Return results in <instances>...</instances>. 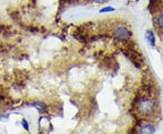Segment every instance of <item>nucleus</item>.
Returning <instances> with one entry per match:
<instances>
[{
	"label": "nucleus",
	"instance_id": "obj_9",
	"mask_svg": "<svg viewBox=\"0 0 163 134\" xmlns=\"http://www.w3.org/2000/svg\"><path fill=\"white\" fill-rule=\"evenodd\" d=\"M94 3H97V4H103V3H105L107 2L108 0H92Z\"/></svg>",
	"mask_w": 163,
	"mask_h": 134
},
{
	"label": "nucleus",
	"instance_id": "obj_6",
	"mask_svg": "<svg viewBox=\"0 0 163 134\" xmlns=\"http://www.w3.org/2000/svg\"><path fill=\"white\" fill-rule=\"evenodd\" d=\"M156 23L158 24V26L163 29V13L158 15V17H156Z\"/></svg>",
	"mask_w": 163,
	"mask_h": 134
},
{
	"label": "nucleus",
	"instance_id": "obj_4",
	"mask_svg": "<svg viewBox=\"0 0 163 134\" xmlns=\"http://www.w3.org/2000/svg\"><path fill=\"white\" fill-rule=\"evenodd\" d=\"M146 38H147V41L149 42V44L151 46H155V36H154V34L151 31H147Z\"/></svg>",
	"mask_w": 163,
	"mask_h": 134
},
{
	"label": "nucleus",
	"instance_id": "obj_3",
	"mask_svg": "<svg viewBox=\"0 0 163 134\" xmlns=\"http://www.w3.org/2000/svg\"><path fill=\"white\" fill-rule=\"evenodd\" d=\"M155 131H156V129L152 125H145L140 130L141 133H154Z\"/></svg>",
	"mask_w": 163,
	"mask_h": 134
},
{
	"label": "nucleus",
	"instance_id": "obj_5",
	"mask_svg": "<svg viewBox=\"0 0 163 134\" xmlns=\"http://www.w3.org/2000/svg\"><path fill=\"white\" fill-rule=\"evenodd\" d=\"M33 105L36 107L40 112H44L46 111V105L44 103H43V102H34Z\"/></svg>",
	"mask_w": 163,
	"mask_h": 134
},
{
	"label": "nucleus",
	"instance_id": "obj_1",
	"mask_svg": "<svg viewBox=\"0 0 163 134\" xmlns=\"http://www.w3.org/2000/svg\"><path fill=\"white\" fill-rule=\"evenodd\" d=\"M138 112L143 116H150L154 112L155 110V102L151 98L142 97L138 102L137 105Z\"/></svg>",
	"mask_w": 163,
	"mask_h": 134
},
{
	"label": "nucleus",
	"instance_id": "obj_7",
	"mask_svg": "<svg viewBox=\"0 0 163 134\" xmlns=\"http://www.w3.org/2000/svg\"><path fill=\"white\" fill-rule=\"evenodd\" d=\"M115 9L112 7H104L100 10V13H106V12H113Z\"/></svg>",
	"mask_w": 163,
	"mask_h": 134
},
{
	"label": "nucleus",
	"instance_id": "obj_2",
	"mask_svg": "<svg viewBox=\"0 0 163 134\" xmlns=\"http://www.w3.org/2000/svg\"><path fill=\"white\" fill-rule=\"evenodd\" d=\"M113 36L118 40H127L131 36V32L124 26H119L114 30Z\"/></svg>",
	"mask_w": 163,
	"mask_h": 134
},
{
	"label": "nucleus",
	"instance_id": "obj_8",
	"mask_svg": "<svg viewBox=\"0 0 163 134\" xmlns=\"http://www.w3.org/2000/svg\"><path fill=\"white\" fill-rule=\"evenodd\" d=\"M21 123H22L23 127L24 128V130H26V131H29V123H28V121L26 120V119H23L22 121H21Z\"/></svg>",
	"mask_w": 163,
	"mask_h": 134
}]
</instances>
